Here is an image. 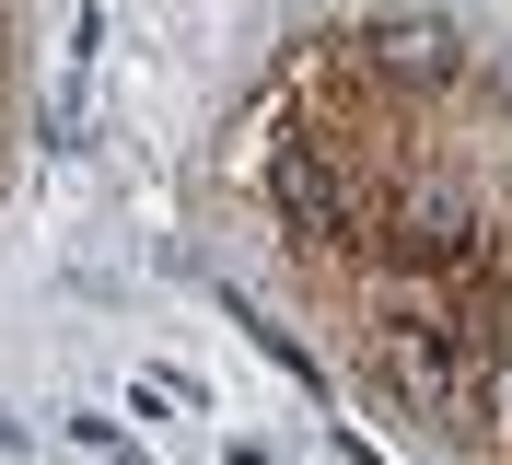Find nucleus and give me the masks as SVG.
Masks as SVG:
<instances>
[{"label": "nucleus", "mask_w": 512, "mask_h": 465, "mask_svg": "<svg viewBox=\"0 0 512 465\" xmlns=\"http://www.w3.org/2000/svg\"><path fill=\"white\" fill-rule=\"evenodd\" d=\"M396 256L454 268V256H478V233H466V210H454V198H408V210H396Z\"/></svg>", "instance_id": "7ed1b4c3"}, {"label": "nucleus", "mask_w": 512, "mask_h": 465, "mask_svg": "<svg viewBox=\"0 0 512 465\" xmlns=\"http://www.w3.org/2000/svg\"><path fill=\"white\" fill-rule=\"evenodd\" d=\"M268 198H280V221L303 233V245H338V233H350V175H338L315 140H280V163H268Z\"/></svg>", "instance_id": "f257e3e1"}, {"label": "nucleus", "mask_w": 512, "mask_h": 465, "mask_svg": "<svg viewBox=\"0 0 512 465\" xmlns=\"http://www.w3.org/2000/svg\"><path fill=\"white\" fill-rule=\"evenodd\" d=\"M373 47H384L396 82H454V35L443 24H396V35H373Z\"/></svg>", "instance_id": "20e7f679"}, {"label": "nucleus", "mask_w": 512, "mask_h": 465, "mask_svg": "<svg viewBox=\"0 0 512 465\" xmlns=\"http://www.w3.org/2000/svg\"><path fill=\"white\" fill-rule=\"evenodd\" d=\"M384 384H396V396H419V407H454V396H466V384H454L443 326H384Z\"/></svg>", "instance_id": "f03ea898"}]
</instances>
